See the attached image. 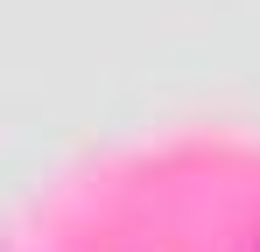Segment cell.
<instances>
[]
</instances>
